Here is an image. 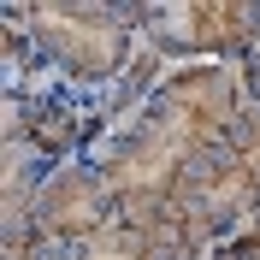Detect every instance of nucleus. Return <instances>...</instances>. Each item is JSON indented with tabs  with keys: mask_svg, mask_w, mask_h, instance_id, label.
<instances>
[{
	"mask_svg": "<svg viewBox=\"0 0 260 260\" xmlns=\"http://www.w3.org/2000/svg\"><path fill=\"white\" fill-rule=\"evenodd\" d=\"M18 260H71V248L65 243H42V248H30V254H18Z\"/></svg>",
	"mask_w": 260,
	"mask_h": 260,
	"instance_id": "423d86ee",
	"label": "nucleus"
},
{
	"mask_svg": "<svg viewBox=\"0 0 260 260\" xmlns=\"http://www.w3.org/2000/svg\"><path fill=\"white\" fill-rule=\"evenodd\" d=\"M248 89L243 65H183L148 95L142 113H130L124 124L101 142L95 166L107 172L118 195V213L136 225H160L172 219L178 183L213 142H225L231 124L243 118Z\"/></svg>",
	"mask_w": 260,
	"mask_h": 260,
	"instance_id": "f257e3e1",
	"label": "nucleus"
},
{
	"mask_svg": "<svg viewBox=\"0 0 260 260\" xmlns=\"http://www.w3.org/2000/svg\"><path fill=\"white\" fill-rule=\"evenodd\" d=\"M24 24L71 89H113L136 59V0H24Z\"/></svg>",
	"mask_w": 260,
	"mask_h": 260,
	"instance_id": "f03ea898",
	"label": "nucleus"
},
{
	"mask_svg": "<svg viewBox=\"0 0 260 260\" xmlns=\"http://www.w3.org/2000/svg\"><path fill=\"white\" fill-rule=\"evenodd\" d=\"M136 36L160 53L243 65L260 48V0H136Z\"/></svg>",
	"mask_w": 260,
	"mask_h": 260,
	"instance_id": "7ed1b4c3",
	"label": "nucleus"
},
{
	"mask_svg": "<svg viewBox=\"0 0 260 260\" xmlns=\"http://www.w3.org/2000/svg\"><path fill=\"white\" fill-rule=\"evenodd\" d=\"M118 219H124L118 195H113V183H107V172L95 160L59 166L48 178V189H42V201H36V237L42 243H65V248L107 231V225H118Z\"/></svg>",
	"mask_w": 260,
	"mask_h": 260,
	"instance_id": "20e7f679",
	"label": "nucleus"
},
{
	"mask_svg": "<svg viewBox=\"0 0 260 260\" xmlns=\"http://www.w3.org/2000/svg\"><path fill=\"white\" fill-rule=\"evenodd\" d=\"M243 89H248V101L260 107V48H254V53L243 59Z\"/></svg>",
	"mask_w": 260,
	"mask_h": 260,
	"instance_id": "39448f33",
	"label": "nucleus"
}]
</instances>
